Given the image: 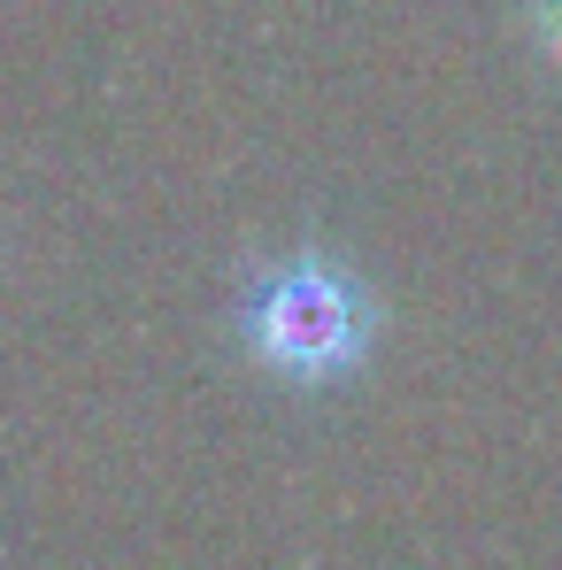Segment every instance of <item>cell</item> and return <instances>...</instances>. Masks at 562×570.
Here are the masks:
<instances>
[{"label":"cell","instance_id":"6da1fadb","mask_svg":"<svg viewBox=\"0 0 562 570\" xmlns=\"http://www.w3.org/2000/svg\"><path fill=\"white\" fill-rule=\"evenodd\" d=\"M239 332H247V355L255 363L285 371L293 385H324V379H339V371H355L371 355L377 308L339 263L285 255L278 271L255 278L247 308H239Z\"/></svg>","mask_w":562,"mask_h":570},{"label":"cell","instance_id":"7a4b0ae2","mask_svg":"<svg viewBox=\"0 0 562 570\" xmlns=\"http://www.w3.org/2000/svg\"><path fill=\"white\" fill-rule=\"evenodd\" d=\"M532 23H540V39L555 47V62H562V0H532Z\"/></svg>","mask_w":562,"mask_h":570}]
</instances>
